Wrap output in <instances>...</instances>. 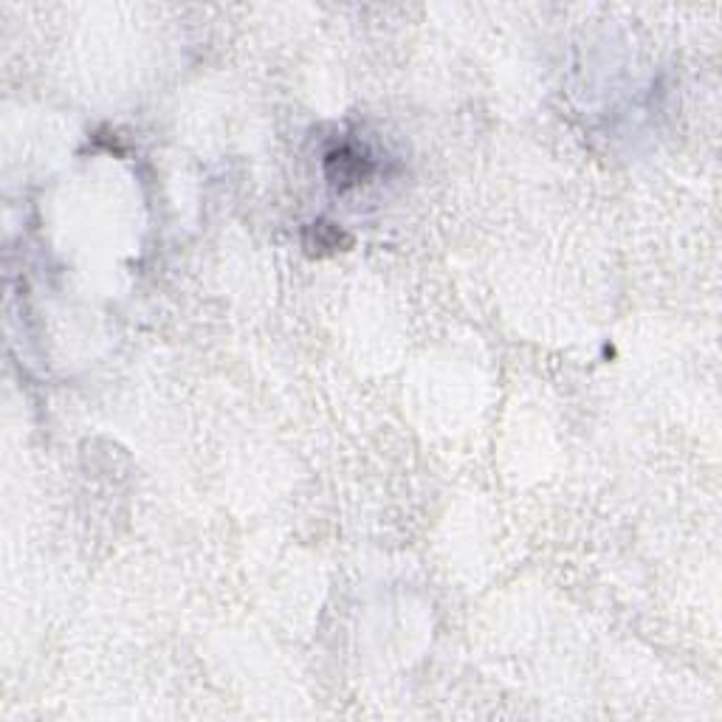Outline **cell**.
<instances>
[{"mask_svg": "<svg viewBox=\"0 0 722 722\" xmlns=\"http://www.w3.org/2000/svg\"><path fill=\"white\" fill-rule=\"evenodd\" d=\"M325 173L336 189H350L364 184L373 175V161L356 147H339L325 158Z\"/></svg>", "mask_w": 722, "mask_h": 722, "instance_id": "obj_1", "label": "cell"}, {"mask_svg": "<svg viewBox=\"0 0 722 722\" xmlns=\"http://www.w3.org/2000/svg\"><path fill=\"white\" fill-rule=\"evenodd\" d=\"M342 243H350V240L333 223H314L305 232V249H311L316 254L336 252V249H342Z\"/></svg>", "mask_w": 722, "mask_h": 722, "instance_id": "obj_2", "label": "cell"}]
</instances>
